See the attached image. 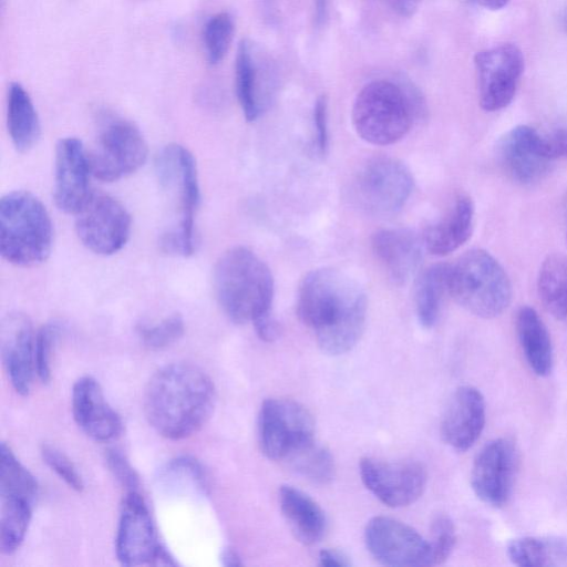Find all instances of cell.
Masks as SVG:
<instances>
[{
  "label": "cell",
  "mask_w": 567,
  "mask_h": 567,
  "mask_svg": "<svg viewBox=\"0 0 567 567\" xmlns=\"http://www.w3.org/2000/svg\"><path fill=\"white\" fill-rule=\"evenodd\" d=\"M367 307L363 288L333 268L308 272L299 287L298 317L330 355L343 354L357 344L364 330Z\"/></svg>",
  "instance_id": "obj_1"
},
{
  "label": "cell",
  "mask_w": 567,
  "mask_h": 567,
  "mask_svg": "<svg viewBox=\"0 0 567 567\" xmlns=\"http://www.w3.org/2000/svg\"><path fill=\"white\" fill-rule=\"evenodd\" d=\"M216 391L198 367L177 362L157 370L144 394V412L151 426L169 440L198 432L213 413Z\"/></svg>",
  "instance_id": "obj_2"
},
{
  "label": "cell",
  "mask_w": 567,
  "mask_h": 567,
  "mask_svg": "<svg viewBox=\"0 0 567 567\" xmlns=\"http://www.w3.org/2000/svg\"><path fill=\"white\" fill-rule=\"evenodd\" d=\"M214 291L224 313L244 324L271 316L274 277L269 267L250 249L225 251L214 268Z\"/></svg>",
  "instance_id": "obj_3"
},
{
  "label": "cell",
  "mask_w": 567,
  "mask_h": 567,
  "mask_svg": "<svg viewBox=\"0 0 567 567\" xmlns=\"http://www.w3.org/2000/svg\"><path fill=\"white\" fill-rule=\"evenodd\" d=\"M53 243L50 215L32 193L13 190L0 200V252L19 267H32L47 260Z\"/></svg>",
  "instance_id": "obj_4"
},
{
  "label": "cell",
  "mask_w": 567,
  "mask_h": 567,
  "mask_svg": "<svg viewBox=\"0 0 567 567\" xmlns=\"http://www.w3.org/2000/svg\"><path fill=\"white\" fill-rule=\"evenodd\" d=\"M421 102L415 93L386 80L365 84L352 106V123L357 134L373 145H390L410 131Z\"/></svg>",
  "instance_id": "obj_5"
},
{
  "label": "cell",
  "mask_w": 567,
  "mask_h": 567,
  "mask_svg": "<svg viewBox=\"0 0 567 567\" xmlns=\"http://www.w3.org/2000/svg\"><path fill=\"white\" fill-rule=\"evenodd\" d=\"M449 295L472 315L491 319L509 306L512 284L494 256L475 248L450 266Z\"/></svg>",
  "instance_id": "obj_6"
},
{
  "label": "cell",
  "mask_w": 567,
  "mask_h": 567,
  "mask_svg": "<svg viewBox=\"0 0 567 567\" xmlns=\"http://www.w3.org/2000/svg\"><path fill=\"white\" fill-rule=\"evenodd\" d=\"M155 171L159 185L174 194L179 206L178 225L161 238L164 251L190 256L195 251L194 219L199 203V184L193 154L183 145H166L156 156Z\"/></svg>",
  "instance_id": "obj_7"
},
{
  "label": "cell",
  "mask_w": 567,
  "mask_h": 567,
  "mask_svg": "<svg viewBox=\"0 0 567 567\" xmlns=\"http://www.w3.org/2000/svg\"><path fill=\"white\" fill-rule=\"evenodd\" d=\"M147 144L130 121L106 115L97 128L93 147L87 151L92 176L115 182L140 169L147 158Z\"/></svg>",
  "instance_id": "obj_8"
},
{
  "label": "cell",
  "mask_w": 567,
  "mask_h": 567,
  "mask_svg": "<svg viewBox=\"0 0 567 567\" xmlns=\"http://www.w3.org/2000/svg\"><path fill=\"white\" fill-rule=\"evenodd\" d=\"M413 189L409 168L392 157H374L368 161L353 181V198L367 213L390 216L406 203Z\"/></svg>",
  "instance_id": "obj_9"
},
{
  "label": "cell",
  "mask_w": 567,
  "mask_h": 567,
  "mask_svg": "<svg viewBox=\"0 0 567 567\" xmlns=\"http://www.w3.org/2000/svg\"><path fill=\"white\" fill-rule=\"evenodd\" d=\"M315 439L309 410L290 399H268L258 415V442L265 456L284 461L298 446Z\"/></svg>",
  "instance_id": "obj_10"
},
{
  "label": "cell",
  "mask_w": 567,
  "mask_h": 567,
  "mask_svg": "<svg viewBox=\"0 0 567 567\" xmlns=\"http://www.w3.org/2000/svg\"><path fill=\"white\" fill-rule=\"evenodd\" d=\"M132 228L131 215L115 198L92 193L75 214V231L80 241L96 255L110 256L127 243Z\"/></svg>",
  "instance_id": "obj_11"
},
{
  "label": "cell",
  "mask_w": 567,
  "mask_h": 567,
  "mask_svg": "<svg viewBox=\"0 0 567 567\" xmlns=\"http://www.w3.org/2000/svg\"><path fill=\"white\" fill-rule=\"evenodd\" d=\"M480 105L486 112L508 106L524 72V55L518 47L503 43L475 54Z\"/></svg>",
  "instance_id": "obj_12"
},
{
  "label": "cell",
  "mask_w": 567,
  "mask_h": 567,
  "mask_svg": "<svg viewBox=\"0 0 567 567\" xmlns=\"http://www.w3.org/2000/svg\"><path fill=\"white\" fill-rule=\"evenodd\" d=\"M518 461V450L511 439L487 442L476 454L471 471L475 495L488 506L503 507L511 498Z\"/></svg>",
  "instance_id": "obj_13"
},
{
  "label": "cell",
  "mask_w": 567,
  "mask_h": 567,
  "mask_svg": "<svg viewBox=\"0 0 567 567\" xmlns=\"http://www.w3.org/2000/svg\"><path fill=\"white\" fill-rule=\"evenodd\" d=\"M369 553L382 565L432 566L427 539L411 526L386 516L371 518L364 529Z\"/></svg>",
  "instance_id": "obj_14"
},
{
  "label": "cell",
  "mask_w": 567,
  "mask_h": 567,
  "mask_svg": "<svg viewBox=\"0 0 567 567\" xmlns=\"http://www.w3.org/2000/svg\"><path fill=\"white\" fill-rule=\"evenodd\" d=\"M359 467L364 486L390 507L414 503L423 494L427 482L425 468L414 461L388 462L363 457Z\"/></svg>",
  "instance_id": "obj_15"
},
{
  "label": "cell",
  "mask_w": 567,
  "mask_h": 567,
  "mask_svg": "<svg viewBox=\"0 0 567 567\" xmlns=\"http://www.w3.org/2000/svg\"><path fill=\"white\" fill-rule=\"evenodd\" d=\"M161 546L148 507L138 492H127L120 512L115 551L124 566L152 564Z\"/></svg>",
  "instance_id": "obj_16"
},
{
  "label": "cell",
  "mask_w": 567,
  "mask_h": 567,
  "mask_svg": "<svg viewBox=\"0 0 567 567\" xmlns=\"http://www.w3.org/2000/svg\"><path fill=\"white\" fill-rule=\"evenodd\" d=\"M87 151L76 137L61 138L55 147L53 197L58 208L75 215L92 195Z\"/></svg>",
  "instance_id": "obj_17"
},
{
  "label": "cell",
  "mask_w": 567,
  "mask_h": 567,
  "mask_svg": "<svg viewBox=\"0 0 567 567\" xmlns=\"http://www.w3.org/2000/svg\"><path fill=\"white\" fill-rule=\"evenodd\" d=\"M496 154L507 175L523 185L540 181L553 163L543 150L540 132L528 125H517L505 133Z\"/></svg>",
  "instance_id": "obj_18"
},
{
  "label": "cell",
  "mask_w": 567,
  "mask_h": 567,
  "mask_svg": "<svg viewBox=\"0 0 567 567\" xmlns=\"http://www.w3.org/2000/svg\"><path fill=\"white\" fill-rule=\"evenodd\" d=\"M34 340L28 316L11 312L3 318L0 329L1 358L13 389L22 396L29 394L35 372Z\"/></svg>",
  "instance_id": "obj_19"
},
{
  "label": "cell",
  "mask_w": 567,
  "mask_h": 567,
  "mask_svg": "<svg viewBox=\"0 0 567 567\" xmlns=\"http://www.w3.org/2000/svg\"><path fill=\"white\" fill-rule=\"evenodd\" d=\"M486 420V404L481 391L472 385L458 386L443 413L440 432L453 450L465 452L478 440Z\"/></svg>",
  "instance_id": "obj_20"
},
{
  "label": "cell",
  "mask_w": 567,
  "mask_h": 567,
  "mask_svg": "<svg viewBox=\"0 0 567 567\" xmlns=\"http://www.w3.org/2000/svg\"><path fill=\"white\" fill-rule=\"evenodd\" d=\"M72 414L78 426L99 442L114 440L123 431L121 416L106 401L100 383L90 375L80 378L73 385Z\"/></svg>",
  "instance_id": "obj_21"
},
{
  "label": "cell",
  "mask_w": 567,
  "mask_h": 567,
  "mask_svg": "<svg viewBox=\"0 0 567 567\" xmlns=\"http://www.w3.org/2000/svg\"><path fill=\"white\" fill-rule=\"evenodd\" d=\"M422 245L413 231L403 228L381 229L371 237L374 256L396 285L405 284L419 269Z\"/></svg>",
  "instance_id": "obj_22"
},
{
  "label": "cell",
  "mask_w": 567,
  "mask_h": 567,
  "mask_svg": "<svg viewBox=\"0 0 567 567\" xmlns=\"http://www.w3.org/2000/svg\"><path fill=\"white\" fill-rule=\"evenodd\" d=\"M268 68L257 47L248 39L238 45L235 81L236 94L247 121H256L268 103Z\"/></svg>",
  "instance_id": "obj_23"
},
{
  "label": "cell",
  "mask_w": 567,
  "mask_h": 567,
  "mask_svg": "<svg viewBox=\"0 0 567 567\" xmlns=\"http://www.w3.org/2000/svg\"><path fill=\"white\" fill-rule=\"evenodd\" d=\"M475 208L467 195H460L450 210L435 224L429 226L423 235V246L434 256H446L472 236Z\"/></svg>",
  "instance_id": "obj_24"
},
{
  "label": "cell",
  "mask_w": 567,
  "mask_h": 567,
  "mask_svg": "<svg viewBox=\"0 0 567 567\" xmlns=\"http://www.w3.org/2000/svg\"><path fill=\"white\" fill-rule=\"evenodd\" d=\"M279 504L289 529L299 543L310 546L322 539L327 532V517L309 495L284 485L279 489Z\"/></svg>",
  "instance_id": "obj_25"
},
{
  "label": "cell",
  "mask_w": 567,
  "mask_h": 567,
  "mask_svg": "<svg viewBox=\"0 0 567 567\" xmlns=\"http://www.w3.org/2000/svg\"><path fill=\"white\" fill-rule=\"evenodd\" d=\"M517 339L530 370L538 377L550 374L554 350L549 331L538 315L528 306L520 307L515 321Z\"/></svg>",
  "instance_id": "obj_26"
},
{
  "label": "cell",
  "mask_w": 567,
  "mask_h": 567,
  "mask_svg": "<svg viewBox=\"0 0 567 567\" xmlns=\"http://www.w3.org/2000/svg\"><path fill=\"white\" fill-rule=\"evenodd\" d=\"M7 124L18 152L25 153L37 144L41 133L39 116L29 93L18 82L8 90Z\"/></svg>",
  "instance_id": "obj_27"
},
{
  "label": "cell",
  "mask_w": 567,
  "mask_h": 567,
  "mask_svg": "<svg viewBox=\"0 0 567 567\" xmlns=\"http://www.w3.org/2000/svg\"><path fill=\"white\" fill-rule=\"evenodd\" d=\"M506 555L519 567L567 566V539L518 537L507 544Z\"/></svg>",
  "instance_id": "obj_28"
},
{
  "label": "cell",
  "mask_w": 567,
  "mask_h": 567,
  "mask_svg": "<svg viewBox=\"0 0 567 567\" xmlns=\"http://www.w3.org/2000/svg\"><path fill=\"white\" fill-rule=\"evenodd\" d=\"M450 266L432 265L424 269L415 281V311L420 324L424 328H432L439 319L444 296L449 295Z\"/></svg>",
  "instance_id": "obj_29"
},
{
  "label": "cell",
  "mask_w": 567,
  "mask_h": 567,
  "mask_svg": "<svg viewBox=\"0 0 567 567\" xmlns=\"http://www.w3.org/2000/svg\"><path fill=\"white\" fill-rule=\"evenodd\" d=\"M537 291L545 309L556 319H567V257L548 255L537 277Z\"/></svg>",
  "instance_id": "obj_30"
},
{
  "label": "cell",
  "mask_w": 567,
  "mask_h": 567,
  "mask_svg": "<svg viewBox=\"0 0 567 567\" xmlns=\"http://www.w3.org/2000/svg\"><path fill=\"white\" fill-rule=\"evenodd\" d=\"M157 481L168 493L206 495L209 488L203 465L187 455L171 460L159 471Z\"/></svg>",
  "instance_id": "obj_31"
},
{
  "label": "cell",
  "mask_w": 567,
  "mask_h": 567,
  "mask_svg": "<svg viewBox=\"0 0 567 567\" xmlns=\"http://www.w3.org/2000/svg\"><path fill=\"white\" fill-rule=\"evenodd\" d=\"M39 494L35 477L17 458L11 447L4 442L0 447V496L1 498H20L33 504Z\"/></svg>",
  "instance_id": "obj_32"
},
{
  "label": "cell",
  "mask_w": 567,
  "mask_h": 567,
  "mask_svg": "<svg viewBox=\"0 0 567 567\" xmlns=\"http://www.w3.org/2000/svg\"><path fill=\"white\" fill-rule=\"evenodd\" d=\"M284 461L297 473L317 484H327L334 476L333 456L315 439L295 449Z\"/></svg>",
  "instance_id": "obj_33"
},
{
  "label": "cell",
  "mask_w": 567,
  "mask_h": 567,
  "mask_svg": "<svg viewBox=\"0 0 567 567\" xmlns=\"http://www.w3.org/2000/svg\"><path fill=\"white\" fill-rule=\"evenodd\" d=\"M33 504L20 498H1L0 549L13 554L22 544L32 517Z\"/></svg>",
  "instance_id": "obj_34"
},
{
  "label": "cell",
  "mask_w": 567,
  "mask_h": 567,
  "mask_svg": "<svg viewBox=\"0 0 567 567\" xmlns=\"http://www.w3.org/2000/svg\"><path fill=\"white\" fill-rule=\"evenodd\" d=\"M234 31V19L228 12L216 13L207 20L203 31V43L209 64H218L225 58Z\"/></svg>",
  "instance_id": "obj_35"
},
{
  "label": "cell",
  "mask_w": 567,
  "mask_h": 567,
  "mask_svg": "<svg viewBox=\"0 0 567 567\" xmlns=\"http://www.w3.org/2000/svg\"><path fill=\"white\" fill-rule=\"evenodd\" d=\"M185 331L184 319L179 313H173L152 324H141L137 328L143 343L153 350L165 349L178 341Z\"/></svg>",
  "instance_id": "obj_36"
},
{
  "label": "cell",
  "mask_w": 567,
  "mask_h": 567,
  "mask_svg": "<svg viewBox=\"0 0 567 567\" xmlns=\"http://www.w3.org/2000/svg\"><path fill=\"white\" fill-rule=\"evenodd\" d=\"M431 564H443L451 555L455 543L456 532L452 518L440 513L431 522L430 538Z\"/></svg>",
  "instance_id": "obj_37"
},
{
  "label": "cell",
  "mask_w": 567,
  "mask_h": 567,
  "mask_svg": "<svg viewBox=\"0 0 567 567\" xmlns=\"http://www.w3.org/2000/svg\"><path fill=\"white\" fill-rule=\"evenodd\" d=\"M60 327L56 323L43 326L35 334L34 367L38 378L44 383L51 377V352L58 339Z\"/></svg>",
  "instance_id": "obj_38"
},
{
  "label": "cell",
  "mask_w": 567,
  "mask_h": 567,
  "mask_svg": "<svg viewBox=\"0 0 567 567\" xmlns=\"http://www.w3.org/2000/svg\"><path fill=\"white\" fill-rule=\"evenodd\" d=\"M43 462L61 478L68 486L76 492L84 488V482L75 465L59 449L43 444L41 447Z\"/></svg>",
  "instance_id": "obj_39"
},
{
  "label": "cell",
  "mask_w": 567,
  "mask_h": 567,
  "mask_svg": "<svg viewBox=\"0 0 567 567\" xmlns=\"http://www.w3.org/2000/svg\"><path fill=\"white\" fill-rule=\"evenodd\" d=\"M105 461L110 472L127 492H138L140 477L126 456L116 449L107 450Z\"/></svg>",
  "instance_id": "obj_40"
},
{
  "label": "cell",
  "mask_w": 567,
  "mask_h": 567,
  "mask_svg": "<svg viewBox=\"0 0 567 567\" xmlns=\"http://www.w3.org/2000/svg\"><path fill=\"white\" fill-rule=\"evenodd\" d=\"M542 146L545 154L554 162L559 158H567V124L540 132Z\"/></svg>",
  "instance_id": "obj_41"
},
{
  "label": "cell",
  "mask_w": 567,
  "mask_h": 567,
  "mask_svg": "<svg viewBox=\"0 0 567 567\" xmlns=\"http://www.w3.org/2000/svg\"><path fill=\"white\" fill-rule=\"evenodd\" d=\"M313 122L317 148L320 154H324L328 148V101L324 95L319 96L316 101Z\"/></svg>",
  "instance_id": "obj_42"
},
{
  "label": "cell",
  "mask_w": 567,
  "mask_h": 567,
  "mask_svg": "<svg viewBox=\"0 0 567 567\" xmlns=\"http://www.w3.org/2000/svg\"><path fill=\"white\" fill-rule=\"evenodd\" d=\"M318 559L321 566L327 567H343L350 565V561L343 554L331 549H322L319 553Z\"/></svg>",
  "instance_id": "obj_43"
},
{
  "label": "cell",
  "mask_w": 567,
  "mask_h": 567,
  "mask_svg": "<svg viewBox=\"0 0 567 567\" xmlns=\"http://www.w3.org/2000/svg\"><path fill=\"white\" fill-rule=\"evenodd\" d=\"M386 4L402 17H411L420 7L422 0H384Z\"/></svg>",
  "instance_id": "obj_44"
},
{
  "label": "cell",
  "mask_w": 567,
  "mask_h": 567,
  "mask_svg": "<svg viewBox=\"0 0 567 567\" xmlns=\"http://www.w3.org/2000/svg\"><path fill=\"white\" fill-rule=\"evenodd\" d=\"M220 563L224 566H241L244 563L240 555L231 547H226L220 553Z\"/></svg>",
  "instance_id": "obj_45"
},
{
  "label": "cell",
  "mask_w": 567,
  "mask_h": 567,
  "mask_svg": "<svg viewBox=\"0 0 567 567\" xmlns=\"http://www.w3.org/2000/svg\"><path fill=\"white\" fill-rule=\"evenodd\" d=\"M151 565L174 566L177 565V563L171 556L169 551L161 544Z\"/></svg>",
  "instance_id": "obj_46"
},
{
  "label": "cell",
  "mask_w": 567,
  "mask_h": 567,
  "mask_svg": "<svg viewBox=\"0 0 567 567\" xmlns=\"http://www.w3.org/2000/svg\"><path fill=\"white\" fill-rule=\"evenodd\" d=\"M328 11V0H315V21L317 25H321Z\"/></svg>",
  "instance_id": "obj_47"
},
{
  "label": "cell",
  "mask_w": 567,
  "mask_h": 567,
  "mask_svg": "<svg viewBox=\"0 0 567 567\" xmlns=\"http://www.w3.org/2000/svg\"><path fill=\"white\" fill-rule=\"evenodd\" d=\"M485 8L489 10H499L504 8L509 0H478Z\"/></svg>",
  "instance_id": "obj_48"
},
{
  "label": "cell",
  "mask_w": 567,
  "mask_h": 567,
  "mask_svg": "<svg viewBox=\"0 0 567 567\" xmlns=\"http://www.w3.org/2000/svg\"><path fill=\"white\" fill-rule=\"evenodd\" d=\"M561 24L564 30L567 32V7L564 10L563 17H561Z\"/></svg>",
  "instance_id": "obj_49"
},
{
  "label": "cell",
  "mask_w": 567,
  "mask_h": 567,
  "mask_svg": "<svg viewBox=\"0 0 567 567\" xmlns=\"http://www.w3.org/2000/svg\"><path fill=\"white\" fill-rule=\"evenodd\" d=\"M567 320V319H566Z\"/></svg>",
  "instance_id": "obj_50"
}]
</instances>
